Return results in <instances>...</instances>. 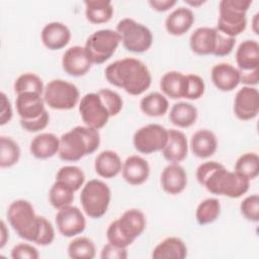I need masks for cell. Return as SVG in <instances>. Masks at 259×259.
<instances>
[{"label": "cell", "mask_w": 259, "mask_h": 259, "mask_svg": "<svg viewBox=\"0 0 259 259\" xmlns=\"http://www.w3.org/2000/svg\"><path fill=\"white\" fill-rule=\"evenodd\" d=\"M197 115V109L193 104L180 101L171 107L169 119L176 126L189 127L196 121Z\"/></svg>", "instance_id": "obj_31"}, {"label": "cell", "mask_w": 259, "mask_h": 259, "mask_svg": "<svg viewBox=\"0 0 259 259\" xmlns=\"http://www.w3.org/2000/svg\"><path fill=\"white\" fill-rule=\"evenodd\" d=\"M235 172L249 180L256 178L259 174L258 155L254 152H249L240 156L235 164Z\"/></svg>", "instance_id": "obj_36"}, {"label": "cell", "mask_w": 259, "mask_h": 259, "mask_svg": "<svg viewBox=\"0 0 259 259\" xmlns=\"http://www.w3.org/2000/svg\"><path fill=\"white\" fill-rule=\"evenodd\" d=\"M38 221H39V231L34 243L39 246H48L52 244L55 239L54 227L51 224V222L47 220L45 217L38 215Z\"/></svg>", "instance_id": "obj_42"}, {"label": "cell", "mask_w": 259, "mask_h": 259, "mask_svg": "<svg viewBox=\"0 0 259 259\" xmlns=\"http://www.w3.org/2000/svg\"><path fill=\"white\" fill-rule=\"evenodd\" d=\"M258 18V13H256L255 15H254V27H253V29H254V31H255V33H258V30L256 29V25H257V21H256V19Z\"/></svg>", "instance_id": "obj_53"}, {"label": "cell", "mask_w": 259, "mask_h": 259, "mask_svg": "<svg viewBox=\"0 0 259 259\" xmlns=\"http://www.w3.org/2000/svg\"><path fill=\"white\" fill-rule=\"evenodd\" d=\"M211 81L221 91H232L241 82L240 72L229 63H220L211 69Z\"/></svg>", "instance_id": "obj_22"}, {"label": "cell", "mask_w": 259, "mask_h": 259, "mask_svg": "<svg viewBox=\"0 0 259 259\" xmlns=\"http://www.w3.org/2000/svg\"><path fill=\"white\" fill-rule=\"evenodd\" d=\"M56 180L65 183L74 191H77L84 184L85 174L78 166H63L58 170Z\"/></svg>", "instance_id": "obj_37"}, {"label": "cell", "mask_w": 259, "mask_h": 259, "mask_svg": "<svg viewBox=\"0 0 259 259\" xmlns=\"http://www.w3.org/2000/svg\"><path fill=\"white\" fill-rule=\"evenodd\" d=\"M116 31L121 37L125 50L132 53H144L153 44V34L144 24L133 18H123L116 25Z\"/></svg>", "instance_id": "obj_9"}, {"label": "cell", "mask_w": 259, "mask_h": 259, "mask_svg": "<svg viewBox=\"0 0 259 259\" xmlns=\"http://www.w3.org/2000/svg\"><path fill=\"white\" fill-rule=\"evenodd\" d=\"M147 225L144 212L137 208L125 210L120 218L111 222L106 231L108 243L126 248L142 235Z\"/></svg>", "instance_id": "obj_4"}, {"label": "cell", "mask_w": 259, "mask_h": 259, "mask_svg": "<svg viewBox=\"0 0 259 259\" xmlns=\"http://www.w3.org/2000/svg\"><path fill=\"white\" fill-rule=\"evenodd\" d=\"M9 235H8V231L6 228V225L4 223V221H1V241H0V248H3L4 245L6 244V241L8 240Z\"/></svg>", "instance_id": "obj_51"}, {"label": "cell", "mask_w": 259, "mask_h": 259, "mask_svg": "<svg viewBox=\"0 0 259 259\" xmlns=\"http://www.w3.org/2000/svg\"><path fill=\"white\" fill-rule=\"evenodd\" d=\"M177 3L176 0H150L149 4L151 7L159 12H164L172 8Z\"/></svg>", "instance_id": "obj_49"}, {"label": "cell", "mask_w": 259, "mask_h": 259, "mask_svg": "<svg viewBox=\"0 0 259 259\" xmlns=\"http://www.w3.org/2000/svg\"><path fill=\"white\" fill-rule=\"evenodd\" d=\"M218 148L215 135L206 128L196 131L190 139V149L194 156L204 159L212 156Z\"/></svg>", "instance_id": "obj_25"}, {"label": "cell", "mask_w": 259, "mask_h": 259, "mask_svg": "<svg viewBox=\"0 0 259 259\" xmlns=\"http://www.w3.org/2000/svg\"><path fill=\"white\" fill-rule=\"evenodd\" d=\"M95 172L103 178L115 177L122 168L121 160L118 154L111 150L100 152L94 162Z\"/></svg>", "instance_id": "obj_28"}, {"label": "cell", "mask_w": 259, "mask_h": 259, "mask_svg": "<svg viewBox=\"0 0 259 259\" xmlns=\"http://www.w3.org/2000/svg\"><path fill=\"white\" fill-rule=\"evenodd\" d=\"M240 80L242 83L246 84V86L256 85L259 81V70L250 72H240Z\"/></svg>", "instance_id": "obj_50"}, {"label": "cell", "mask_w": 259, "mask_h": 259, "mask_svg": "<svg viewBox=\"0 0 259 259\" xmlns=\"http://www.w3.org/2000/svg\"><path fill=\"white\" fill-rule=\"evenodd\" d=\"M60 139L52 133H42L35 136L29 146V151L36 159H49L59 152Z\"/></svg>", "instance_id": "obj_27"}, {"label": "cell", "mask_w": 259, "mask_h": 259, "mask_svg": "<svg viewBox=\"0 0 259 259\" xmlns=\"http://www.w3.org/2000/svg\"><path fill=\"white\" fill-rule=\"evenodd\" d=\"M184 2H185L186 4H189V5L194 6V7L200 6V5H202L203 3H205L204 0H185Z\"/></svg>", "instance_id": "obj_52"}, {"label": "cell", "mask_w": 259, "mask_h": 259, "mask_svg": "<svg viewBox=\"0 0 259 259\" xmlns=\"http://www.w3.org/2000/svg\"><path fill=\"white\" fill-rule=\"evenodd\" d=\"M20 158V148L18 144L9 137L0 138V166L9 168L14 166Z\"/></svg>", "instance_id": "obj_34"}, {"label": "cell", "mask_w": 259, "mask_h": 259, "mask_svg": "<svg viewBox=\"0 0 259 259\" xmlns=\"http://www.w3.org/2000/svg\"><path fill=\"white\" fill-rule=\"evenodd\" d=\"M7 219L20 238L32 243L35 242L39 231V221L28 200L17 199L11 202L7 209Z\"/></svg>", "instance_id": "obj_5"}, {"label": "cell", "mask_w": 259, "mask_h": 259, "mask_svg": "<svg viewBox=\"0 0 259 259\" xmlns=\"http://www.w3.org/2000/svg\"><path fill=\"white\" fill-rule=\"evenodd\" d=\"M218 34L219 31L213 27L202 26L196 28L189 38L191 51L200 56L213 55L217 47Z\"/></svg>", "instance_id": "obj_19"}, {"label": "cell", "mask_w": 259, "mask_h": 259, "mask_svg": "<svg viewBox=\"0 0 259 259\" xmlns=\"http://www.w3.org/2000/svg\"><path fill=\"white\" fill-rule=\"evenodd\" d=\"M194 22L193 12L187 7H178L165 20L166 30L172 35H182L187 32Z\"/></svg>", "instance_id": "obj_26"}, {"label": "cell", "mask_w": 259, "mask_h": 259, "mask_svg": "<svg viewBox=\"0 0 259 259\" xmlns=\"http://www.w3.org/2000/svg\"><path fill=\"white\" fill-rule=\"evenodd\" d=\"M79 112L85 125L95 130L103 127L110 117L97 92L87 93L81 98Z\"/></svg>", "instance_id": "obj_12"}, {"label": "cell", "mask_w": 259, "mask_h": 259, "mask_svg": "<svg viewBox=\"0 0 259 259\" xmlns=\"http://www.w3.org/2000/svg\"><path fill=\"white\" fill-rule=\"evenodd\" d=\"M111 198L108 185L99 180H89L82 188L80 201L85 213L92 219H99L107 211Z\"/></svg>", "instance_id": "obj_7"}, {"label": "cell", "mask_w": 259, "mask_h": 259, "mask_svg": "<svg viewBox=\"0 0 259 259\" xmlns=\"http://www.w3.org/2000/svg\"><path fill=\"white\" fill-rule=\"evenodd\" d=\"M91 66L92 62L89 59L84 47H71L63 55L62 67L70 76H84L88 73Z\"/></svg>", "instance_id": "obj_15"}, {"label": "cell", "mask_w": 259, "mask_h": 259, "mask_svg": "<svg viewBox=\"0 0 259 259\" xmlns=\"http://www.w3.org/2000/svg\"><path fill=\"white\" fill-rule=\"evenodd\" d=\"M236 63L240 72L259 70V44L253 39H246L236 51Z\"/></svg>", "instance_id": "obj_23"}, {"label": "cell", "mask_w": 259, "mask_h": 259, "mask_svg": "<svg viewBox=\"0 0 259 259\" xmlns=\"http://www.w3.org/2000/svg\"><path fill=\"white\" fill-rule=\"evenodd\" d=\"M45 100L40 94L35 92H23L17 94L15 105L16 111L23 120H31L39 117L45 111Z\"/></svg>", "instance_id": "obj_16"}, {"label": "cell", "mask_w": 259, "mask_h": 259, "mask_svg": "<svg viewBox=\"0 0 259 259\" xmlns=\"http://www.w3.org/2000/svg\"><path fill=\"white\" fill-rule=\"evenodd\" d=\"M74 192L75 191L68 185L56 180L49 192L50 202L57 209L71 205L74 200Z\"/></svg>", "instance_id": "obj_33"}, {"label": "cell", "mask_w": 259, "mask_h": 259, "mask_svg": "<svg viewBox=\"0 0 259 259\" xmlns=\"http://www.w3.org/2000/svg\"><path fill=\"white\" fill-rule=\"evenodd\" d=\"M140 108L146 115L158 117L164 115L168 111L169 102L160 92H151L142 98Z\"/></svg>", "instance_id": "obj_32"}, {"label": "cell", "mask_w": 259, "mask_h": 259, "mask_svg": "<svg viewBox=\"0 0 259 259\" xmlns=\"http://www.w3.org/2000/svg\"><path fill=\"white\" fill-rule=\"evenodd\" d=\"M259 112V92L255 87L244 86L236 93L234 113L241 120H250Z\"/></svg>", "instance_id": "obj_14"}, {"label": "cell", "mask_w": 259, "mask_h": 259, "mask_svg": "<svg viewBox=\"0 0 259 259\" xmlns=\"http://www.w3.org/2000/svg\"><path fill=\"white\" fill-rule=\"evenodd\" d=\"M41 41L46 48L52 51L65 48L71 39V31L69 27L58 21L46 24L40 32Z\"/></svg>", "instance_id": "obj_18"}, {"label": "cell", "mask_w": 259, "mask_h": 259, "mask_svg": "<svg viewBox=\"0 0 259 259\" xmlns=\"http://www.w3.org/2000/svg\"><path fill=\"white\" fill-rule=\"evenodd\" d=\"M160 183L165 192L173 195L179 194L187 185V174L178 163H170L163 169Z\"/></svg>", "instance_id": "obj_17"}, {"label": "cell", "mask_w": 259, "mask_h": 259, "mask_svg": "<svg viewBox=\"0 0 259 259\" xmlns=\"http://www.w3.org/2000/svg\"><path fill=\"white\" fill-rule=\"evenodd\" d=\"M42 97L51 108L69 110L77 105L80 93L75 84L62 79H54L45 87Z\"/></svg>", "instance_id": "obj_10"}, {"label": "cell", "mask_w": 259, "mask_h": 259, "mask_svg": "<svg viewBox=\"0 0 259 259\" xmlns=\"http://www.w3.org/2000/svg\"><path fill=\"white\" fill-rule=\"evenodd\" d=\"M50 121V115L49 112L46 110L39 117L31 120H23L20 119V125L23 130L29 133H36L47 127Z\"/></svg>", "instance_id": "obj_46"}, {"label": "cell", "mask_w": 259, "mask_h": 259, "mask_svg": "<svg viewBox=\"0 0 259 259\" xmlns=\"http://www.w3.org/2000/svg\"><path fill=\"white\" fill-rule=\"evenodd\" d=\"M99 145L100 134L98 130L87 125H78L61 136L58 155L63 161L75 162L94 153Z\"/></svg>", "instance_id": "obj_3"}, {"label": "cell", "mask_w": 259, "mask_h": 259, "mask_svg": "<svg viewBox=\"0 0 259 259\" xmlns=\"http://www.w3.org/2000/svg\"><path fill=\"white\" fill-rule=\"evenodd\" d=\"M1 114H0V123L4 125L5 123L9 122L12 118V107L9 99L5 95L4 92H1Z\"/></svg>", "instance_id": "obj_48"}, {"label": "cell", "mask_w": 259, "mask_h": 259, "mask_svg": "<svg viewBox=\"0 0 259 259\" xmlns=\"http://www.w3.org/2000/svg\"><path fill=\"white\" fill-rule=\"evenodd\" d=\"M221 213V203L217 198H206L202 200L196 208L195 218L199 225L213 223Z\"/></svg>", "instance_id": "obj_35"}, {"label": "cell", "mask_w": 259, "mask_h": 259, "mask_svg": "<svg viewBox=\"0 0 259 259\" xmlns=\"http://www.w3.org/2000/svg\"><path fill=\"white\" fill-rule=\"evenodd\" d=\"M11 257L13 259H37L39 257V253L37 249L32 245L20 243L12 248Z\"/></svg>", "instance_id": "obj_44"}, {"label": "cell", "mask_w": 259, "mask_h": 259, "mask_svg": "<svg viewBox=\"0 0 259 259\" xmlns=\"http://www.w3.org/2000/svg\"><path fill=\"white\" fill-rule=\"evenodd\" d=\"M100 258L102 259H125L127 258V250L126 248L117 247L110 243H107L103 246L100 254Z\"/></svg>", "instance_id": "obj_47"}, {"label": "cell", "mask_w": 259, "mask_h": 259, "mask_svg": "<svg viewBox=\"0 0 259 259\" xmlns=\"http://www.w3.org/2000/svg\"><path fill=\"white\" fill-rule=\"evenodd\" d=\"M240 210L245 219L257 223L259 221V196L257 194L247 196L241 202Z\"/></svg>", "instance_id": "obj_41"}, {"label": "cell", "mask_w": 259, "mask_h": 259, "mask_svg": "<svg viewBox=\"0 0 259 259\" xmlns=\"http://www.w3.org/2000/svg\"><path fill=\"white\" fill-rule=\"evenodd\" d=\"M123 179L131 185H141L150 175V165L147 160L138 155L130 156L122 164Z\"/></svg>", "instance_id": "obj_20"}, {"label": "cell", "mask_w": 259, "mask_h": 259, "mask_svg": "<svg viewBox=\"0 0 259 259\" xmlns=\"http://www.w3.org/2000/svg\"><path fill=\"white\" fill-rule=\"evenodd\" d=\"M186 76L188 80V87L185 98L190 100H196L200 98L203 95L205 89L202 78L196 74H187Z\"/></svg>", "instance_id": "obj_43"}, {"label": "cell", "mask_w": 259, "mask_h": 259, "mask_svg": "<svg viewBox=\"0 0 259 259\" xmlns=\"http://www.w3.org/2000/svg\"><path fill=\"white\" fill-rule=\"evenodd\" d=\"M187 256V248L178 237H168L160 242L153 250L152 257L155 259H184Z\"/></svg>", "instance_id": "obj_29"}, {"label": "cell", "mask_w": 259, "mask_h": 259, "mask_svg": "<svg viewBox=\"0 0 259 259\" xmlns=\"http://www.w3.org/2000/svg\"><path fill=\"white\" fill-rule=\"evenodd\" d=\"M121 37L116 30L99 29L91 33L85 42V51L92 64H103L116 51Z\"/></svg>", "instance_id": "obj_8"}, {"label": "cell", "mask_w": 259, "mask_h": 259, "mask_svg": "<svg viewBox=\"0 0 259 259\" xmlns=\"http://www.w3.org/2000/svg\"><path fill=\"white\" fill-rule=\"evenodd\" d=\"M235 44H236V38L235 37L227 36V35H225V34H223L219 31L217 47H215L213 56H217V57L228 56L233 51V49L235 47Z\"/></svg>", "instance_id": "obj_45"}, {"label": "cell", "mask_w": 259, "mask_h": 259, "mask_svg": "<svg viewBox=\"0 0 259 259\" xmlns=\"http://www.w3.org/2000/svg\"><path fill=\"white\" fill-rule=\"evenodd\" d=\"M187 87V76L178 71H169L165 73L160 80L162 92L172 99L185 98Z\"/></svg>", "instance_id": "obj_24"}, {"label": "cell", "mask_w": 259, "mask_h": 259, "mask_svg": "<svg viewBox=\"0 0 259 259\" xmlns=\"http://www.w3.org/2000/svg\"><path fill=\"white\" fill-rule=\"evenodd\" d=\"M168 139V130L158 123H150L140 127L133 137L135 149L142 154L162 151Z\"/></svg>", "instance_id": "obj_11"}, {"label": "cell", "mask_w": 259, "mask_h": 259, "mask_svg": "<svg viewBox=\"0 0 259 259\" xmlns=\"http://www.w3.org/2000/svg\"><path fill=\"white\" fill-rule=\"evenodd\" d=\"M106 80L113 86L122 88L131 95H141L151 85L152 76L144 62L135 58H124L109 64L104 71Z\"/></svg>", "instance_id": "obj_2"}, {"label": "cell", "mask_w": 259, "mask_h": 259, "mask_svg": "<svg viewBox=\"0 0 259 259\" xmlns=\"http://www.w3.org/2000/svg\"><path fill=\"white\" fill-rule=\"evenodd\" d=\"M58 231L64 237H74L81 234L86 227V220L83 212L73 205L65 206L58 210L56 218Z\"/></svg>", "instance_id": "obj_13"}, {"label": "cell", "mask_w": 259, "mask_h": 259, "mask_svg": "<svg viewBox=\"0 0 259 259\" xmlns=\"http://www.w3.org/2000/svg\"><path fill=\"white\" fill-rule=\"evenodd\" d=\"M97 94L101 98L110 116H115L120 112L123 106V101L118 93L105 88V89H100L97 92Z\"/></svg>", "instance_id": "obj_40"}, {"label": "cell", "mask_w": 259, "mask_h": 259, "mask_svg": "<svg viewBox=\"0 0 259 259\" xmlns=\"http://www.w3.org/2000/svg\"><path fill=\"white\" fill-rule=\"evenodd\" d=\"M251 4V0H222L217 29L230 37L239 35L246 29V12Z\"/></svg>", "instance_id": "obj_6"}, {"label": "cell", "mask_w": 259, "mask_h": 259, "mask_svg": "<svg viewBox=\"0 0 259 259\" xmlns=\"http://www.w3.org/2000/svg\"><path fill=\"white\" fill-rule=\"evenodd\" d=\"M188 153V142L186 136L178 130H168V139L162 150L164 158L171 163L183 161Z\"/></svg>", "instance_id": "obj_21"}, {"label": "cell", "mask_w": 259, "mask_h": 259, "mask_svg": "<svg viewBox=\"0 0 259 259\" xmlns=\"http://www.w3.org/2000/svg\"><path fill=\"white\" fill-rule=\"evenodd\" d=\"M196 178L210 193L231 198L242 196L250 186L249 179L235 171H228L224 165L215 161L200 164L196 169Z\"/></svg>", "instance_id": "obj_1"}, {"label": "cell", "mask_w": 259, "mask_h": 259, "mask_svg": "<svg viewBox=\"0 0 259 259\" xmlns=\"http://www.w3.org/2000/svg\"><path fill=\"white\" fill-rule=\"evenodd\" d=\"M45 90L42 80L33 73L21 74L14 82V91L16 94L23 92H35L42 94Z\"/></svg>", "instance_id": "obj_39"}, {"label": "cell", "mask_w": 259, "mask_h": 259, "mask_svg": "<svg viewBox=\"0 0 259 259\" xmlns=\"http://www.w3.org/2000/svg\"><path fill=\"white\" fill-rule=\"evenodd\" d=\"M95 245L89 238L79 237L70 242L68 255L74 259H92L95 257Z\"/></svg>", "instance_id": "obj_38"}, {"label": "cell", "mask_w": 259, "mask_h": 259, "mask_svg": "<svg viewBox=\"0 0 259 259\" xmlns=\"http://www.w3.org/2000/svg\"><path fill=\"white\" fill-rule=\"evenodd\" d=\"M85 4V16L93 24L108 22L113 14V7L108 0H88Z\"/></svg>", "instance_id": "obj_30"}]
</instances>
